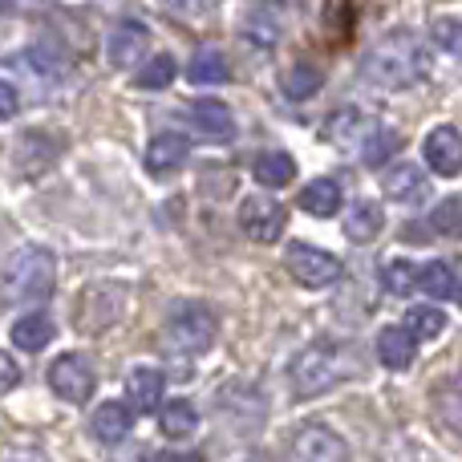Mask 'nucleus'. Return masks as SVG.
Instances as JSON below:
<instances>
[{"mask_svg":"<svg viewBox=\"0 0 462 462\" xmlns=\"http://www.w3.org/2000/svg\"><path fill=\"white\" fill-rule=\"evenodd\" d=\"M361 73H365V81H374V86H382V89H406L426 73V57L406 29L385 32V37L365 53Z\"/></svg>","mask_w":462,"mask_h":462,"instance_id":"obj_1","label":"nucleus"},{"mask_svg":"<svg viewBox=\"0 0 462 462\" xmlns=\"http://www.w3.org/2000/svg\"><path fill=\"white\" fill-rule=\"evenodd\" d=\"M57 284V255L49 247H21V252L8 260L5 272V296L16 304H37L49 300Z\"/></svg>","mask_w":462,"mask_h":462,"instance_id":"obj_2","label":"nucleus"},{"mask_svg":"<svg viewBox=\"0 0 462 462\" xmlns=\"http://www.w3.org/2000/svg\"><path fill=\"white\" fill-rule=\"evenodd\" d=\"M167 337L183 353H208L211 345H216V337H219L216 312H211L208 304H195V300L179 304V309L171 312V320H167Z\"/></svg>","mask_w":462,"mask_h":462,"instance_id":"obj_3","label":"nucleus"},{"mask_svg":"<svg viewBox=\"0 0 462 462\" xmlns=\"http://www.w3.org/2000/svg\"><path fill=\"white\" fill-rule=\"evenodd\" d=\"M345 374H349V369L328 349H309L292 361V390H296V398H317V393L341 385Z\"/></svg>","mask_w":462,"mask_h":462,"instance_id":"obj_4","label":"nucleus"},{"mask_svg":"<svg viewBox=\"0 0 462 462\" xmlns=\"http://www.w3.org/2000/svg\"><path fill=\"white\" fill-rule=\"evenodd\" d=\"M284 263L296 284H304V288H328L341 280V260L317 244H292L284 252Z\"/></svg>","mask_w":462,"mask_h":462,"instance_id":"obj_5","label":"nucleus"},{"mask_svg":"<svg viewBox=\"0 0 462 462\" xmlns=\"http://www.w3.org/2000/svg\"><path fill=\"white\" fill-rule=\"evenodd\" d=\"M49 385H53V393L61 402H69V406H86L89 398H94V365H89L86 357H78V353H65V357H57L53 365H49Z\"/></svg>","mask_w":462,"mask_h":462,"instance_id":"obj_6","label":"nucleus"},{"mask_svg":"<svg viewBox=\"0 0 462 462\" xmlns=\"http://www.w3.org/2000/svg\"><path fill=\"white\" fill-rule=\"evenodd\" d=\"M284 224H288V211L280 199L272 195H247L239 203V227L255 239V244H276L284 236Z\"/></svg>","mask_w":462,"mask_h":462,"instance_id":"obj_7","label":"nucleus"},{"mask_svg":"<svg viewBox=\"0 0 462 462\" xmlns=\"http://www.w3.org/2000/svg\"><path fill=\"white\" fill-rule=\"evenodd\" d=\"M288 462H345V442L328 426L309 422L288 442Z\"/></svg>","mask_w":462,"mask_h":462,"instance_id":"obj_8","label":"nucleus"},{"mask_svg":"<svg viewBox=\"0 0 462 462\" xmlns=\"http://www.w3.org/2000/svg\"><path fill=\"white\" fill-rule=\"evenodd\" d=\"M57 154H61V138L57 134H45V130H29V134L16 143V151H13V171L21 179H37V175H45L49 167L57 162Z\"/></svg>","mask_w":462,"mask_h":462,"instance_id":"obj_9","label":"nucleus"},{"mask_svg":"<svg viewBox=\"0 0 462 462\" xmlns=\"http://www.w3.org/2000/svg\"><path fill=\"white\" fill-rule=\"evenodd\" d=\"M146 45H151V32H146V24L122 21V24H114L110 37H106V57H110L114 69H130V65L143 61Z\"/></svg>","mask_w":462,"mask_h":462,"instance_id":"obj_10","label":"nucleus"},{"mask_svg":"<svg viewBox=\"0 0 462 462\" xmlns=\"http://www.w3.org/2000/svg\"><path fill=\"white\" fill-rule=\"evenodd\" d=\"M426 162H430L434 175L442 179H458L462 171V143H458V130L455 126H434L422 143Z\"/></svg>","mask_w":462,"mask_h":462,"instance_id":"obj_11","label":"nucleus"},{"mask_svg":"<svg viewBox=\"0 0 462 462\" xmlns=\"http://www.w3.org/2000/svg\"><path fill=\"white\" fill-rule=\"evenodd\" d=\"M89 430H94L97 442H106V447H118V442H126L130 430H134V414H130L126 402H106V406L94 410V422H89Z\"/></svg>","mask_w":462,"mask_h":462,"instance_id":"obj_12","label":"nucleus"},{"mask_svg":"<svg viewBox=\"0 0 462 462\" xmlns=\"http://www.w3.org/2000/svg\"><path fill=\"white\" fill-rule=\"evenodd\" d=\"M187 154H191L187 134L167 130V134L151 138V146H146V171H151V175H171V171H179L187 162Z\"/></svg>","mask_w":462,"mask_h":462,"instance_id":"obj_13","label":"nucleus"},{"mask_svg":"<svg viewBox=\"0 0 462 462\" xmlns=\"http://www.w3.org/2000/svg\"><path fill=\"white\" fill-rule=\"evenodd\" d=\"M377 357H382L385 369H398V374H402V369L414 365L418 341L402 325H390V328H382V333H377Z\"/></svg>","mask_w":462,"mask_h":462,"instance_id":"obj_14","label":"nucleus"},{"mask_svg":"<svg viewBox=\"0 0 462 462\" xmlns=\"http://www.w3.org/2000/svg\"><path fill=\"white\" fill-rule=\"evenodd\" d=\"M187 114H191L195 130L208 138H231V130H236V118H231V110L219 97H199V102L187 106Z\"/></svg>","mask_w":462,"mask_h":462,"instance_id":"obj_15","label":"nucleus"},{"mask_svg":"<svg viewBox=\"0 0 462 462\" xmlns=\"http://www.w3.org/2000/svg\"><path fill=\"white\" fill-rule=\"evenodd\" d=\"M126 393H130V406L151 414V410H159V402H162V374L154 365H134L126 374Z\"/></svg>","mask_w":462,"mask_h":462,"instance_id":"obj_16","label":"nucleus"},{"mask_svg":"<svg viewBox=\"0 0 462 462\" xmlns=\"http://www.w3.org/2000/svg\"><path fill=\"white\" fill-rule=\"evenodd\" d=\"M385 195H390L393 203H422L426 191H430V183H426V175L418 167H410V162H402V167H393L390 175L382 179Z\"/></svg>","mask_w":462,"mask_h":462,"instance_id":"obj_17","label":"nucleus"},{"mask_svg":"<svg viewBox=\"0 0 462 462\" xmlns=\"http://www.w3.org/2000/svg\"><path fill=\"white\" fill-rule=\"evenodd\" d=\"M382 227H385V211L369 199L353 203V208L345 211V236H349L353 244H369V239H377Z\"/></svg>","mask_w":462,"mask_h":462,"instance_id":"obj_18","label":"nucleus"},{"mask_svg":"<svg viewBox=\"0 0 462 462\" xmlns=\"http://www.w3.org/2000/svg\"><path fill=\"white\" fill-rule=\"evenodd\" d=\"M53 337H57V325L45 317V312H29V317H21L13 325V345L24 353H41Z\"/></svg>","mask_w":462,"mask_h":462,"instance_id":"obj_19","label":"nucleus"},{"mask_svg":"<svg viewBox=\"0 0 462 462\" xmlns=\"http://www.w3.org/2000/svg\"><path fill=\"white\" fill-rule=\"evenodd\" d=\"M418 288L434 300H458V276L447 260H430L418 268Z\"/></svg>","mask_w":462,"mask_h":462,"instance_id":"obj_20","label":"nucleus"},{"mask_svg":"<svg viewBox=\"0 0 462 462\" xmlns=\"http://www.w3.org/2000/svg\"><path fill=\"white\" fill-rule=\"evenodd\" d=\"M300 208L317 219L337 216V208H341V183H337V179H312L300 191Z\"/></svg>","mask_w":462,"mask_h":462,"instance_id":"obj_21","label":"nucleus"},{"mask_svg":"<svg viewBox=\"0 0 462 462\" xmlns=\"http://www.w3.org/2000/svg\"><path fill=\"white\" fill-rule=\"evenodd\" d=\"M227 78H231L227 57L219 53L216 45L199 49V53L191 57V65H187V81H195V86H224Z\"/></svg>","mask_w":462,"mask_h":462,"instance_id":"obj_22","label":"nucleus"},{"mask_svg":"<svg viewBox=\"0 0 462 462\" xmlns=\"http://www.w3.org/2000/svg\"><path fill=\"white\" fill-rule=\"evenodd\" d=\"M369 130H374V122H365V114L349 106V110H341L337 118H328L325 138L328 143H337V146H353V143H365Z\"/></svg>","mask_w":462,"mask_h":462,"instance_id":"obj_23","label":"nucleus"},{"mask_svg":"<svg viewBox=\"0 0 462 462\" xmlns=\"http://www.w3.org/2000/svg\"><path fill=\"white\" fill-rule=\"evenodd\" d=\"M195 426H199V414H195V406L187 398H175V402H167L162 406V414H159V430L167 434V439H191L195 434Z\"/></svg>","mask_w":462,"mask_h":462,"instance_id":"obj_24","label":"nucleus"},{"mask_svg":"<svg viewBox=\"0 0 462 462\" xmlns=\"http://www.w3.org/2000/svg\"><path fill=\"white\" fill-rule=\"evenodd\" d=\"M320 81H325V73H320L317 61H296L292 69H284V78H280V89H284L292 102H304V97H312L320 89Z\"/></svg>","mask_w":462,"mask_h":462,"instance_id":"obj_25","label":"nucleus"},{"mask_svg":"<svg viewBox=\"0 0 462 462\" xmlns=\"http://www.w3.org/2000/svg\"><path fill=\"white\" fill-rule=\"evenodd\" d=\"M252 175L260 187H288L296 175V162H292V154H284V151H263L260 159H255Z\"/></svg>","mask_w":462,"mask_h":462,"instance_id":"obj_26","label":"nucleus"},{"mask_svg":"<svg viewBox=\"0 0 462 462\" xmlns=\"http://www.w3.org/2000/svg\"><path fill=\"white\" fill-rule=\"evenodd\" d=\"M406 328L414 341H434V337H442V328H447V312L434 309V304H414V309L406 312Z\"/></svg>","mask_w":462,"mask_h":462,"instance_id":"obj_27","label":"nucleus"},{"mask_svg":"<svg viewBox=\"0 0 462 462\" xmlns=\"http://www.w3.org/2000/svg\"><path fill=\"white\" fill-rule=\"evenodd\" d=\"M398 151H402V138L385 126H374L365 134V143H361V162H365V167H382V162H390Z\"/></svg>","mask_w":462,"mask_h":462,"instance_id":"obj_28","label":"nucleus"},{"mask_svg":"<svg viewBox=\"0 0 462 462\" xmlns=\"http://www.w3.org/2000/svg\"><path fill=\"white\" fill-rule=\"evenodd\" d=\"M162 5L187 24H216L219 16V0H162Z\"/></svg>","mask_w":462,"mask_h":462,"instance_id":"obj_29","label":"nucleus"},{"mask_svg":"<svg viewBox=\"0 0 462 462\" xmlns=\"http://www.w3.org/2000/svg\"><path fill=\"white\" fill-rule=\"evenodd\" d=\"M171 81H175V57L159 53L151 65H143V69H138L134 86L138 89H162V86H171Z\"/></svg>","mask_w":462,"mask_h":462,"instance_id":"obj_30","label":"nucleus"},{"mask_svg":"<svg viewBox=\"0 0 462 462\" xmlns=\"http://www.w3.org/2000/svg\"><path fill=\"white\" fill-rule=\"evenodd\" d=\"M382 280H385V288H390L393 296H406V292H414L418 288V268L410 260H390L385 263V272H382Z\"/></svg>","mask_w":462,"mask_h":462,"instance_id":"obj_31","label":"nucleus"},{"mask_svg":"<svg viewBox=\"0 0 462 462\" xmlns=\"http://www.w3.org/2000/svg\"><path fill=\"white\" fill-rule=\"evenodd\" d=\"M325 24L333 37H349L353 32V5L349 0H325Z\"/></svg>","mask_w":462,"mask_h":462,"instance_id":"obj_32","label":"nucleus"},{"mask_svg":"<svg viewBox=\"0 0 462 462\" xmlns=\"http://www.w3.org/2000/svg\"><path fill=\"white\" fill-rule=\"evenodd\" d=\"M430 37H434V45L442 49V53H458V45H462V37H458V16H439V21L430 24Z\"/></svg>","mask_w":462,"mask_h":462,"instance_id":"obj_33","label":"nucleus"},{"mask_svg":"<svg viewBox=\"0 0 462 462\" xmlns=\"http://www.w3.org/2000/svg\"><path fill=\"white\" fill-rule=\"evenodd\" d=\"M430 224L439 236H450L455 239L458 236V199H447V203H439V211L430 216Z\"/></svg>","mask_w":462,"mask_h":462,"instance_id":"obj_34","label":"nucleus"},{"mask_svg":"<svg viewBox=\"0 0 462 462\" xmlns=\"http://www.w3.org/2000/svg\"><path fill=\"white\" fill-rule=\"evenodd\" d=\"M16 382H21V365L13 361V353L0 349V398H5V393L13 390Z\"/></svg>","mask_w":462,"mask_h":462,"instance_id":"obj_35","label":"nucleus"},{"mask_svg":"<svg viewBox=\"0 0 462 462\" xmlns=\"http://www.w3.org/2000/svg\"><path fill=\"white\" fill-rule=\"evenodd\" d=\"M29 61H32V65H37V69H41V73H61V69H65V65H61V61H57V57H53V53H49V49H41V45H37V49H32V53H29Z\"/></svg>","mask_w":462,"mask_h":462,"instance_id":"obj_36","label":"nucleus"},{"mask_svg":"<svg viewBox=\"0 0 462 462\" xmlns=\"http://www.w3.org/2000/svg\"><path fill=\"white\" fill-rule=\"evenodd\" d=\"M16 106H21V97H16V89L8 86V81H0V122H8L16 114Z\"/></svg>","mask_w":462,"mask_h":462,"instance_id":"obj_37","label":"nucleus"},{"mask_svg":"<svg viewBox=\"0 0 462 462\" xmlns=\"http://www.w3.org/2000/svg\"><path fill=\"white\" fill-rule=\"evenodd\" d=\"M447 426H450V430L458 426V385L455 382L447 385Z\"/></svg>","mask_w":462,"mask_h":462,"instance_id":"obj_38","label":"nucleus"},{"mask_svg":"<svg viewBox=\"0 0 462 462\" xmlns=\"http://www.w3.org/2000/svg\"><path fill=\"white\" fill-rule=\"evenodd\" d=\"M5 462H49V458L37 455V450H16V455H8Z\"/></svg>","mask_w":462,"mask_h":462,"instance_id":"obj_39","label":"nucleus"},{"mask_svg":"<svg viewBox=\"0 0 462 462\" xmlns=\"http://www.w3.org/2000/svg\"><path fill=\"white\" fill-rule=\"evenodd\" d=\"M114 462H143V450H122V455H114Z\"/></svg>","mask_w":462,"mask_h":462,"instance_id":"obj_40","label":"nucleus"},{"mask_svg":"<svg viewBox=\"0 0 462 462\" xmlns=\"http://www.w3.org/2000/svg\"><path fill=\"white\" fill-rule=\"evenodd\" d=\"M162 462H195V458H187V455H167Z\"/></svg>","mask_w":462,"mask_h":462,"instance_id":"obj_41","label":"nucleus"}]
</instances>
